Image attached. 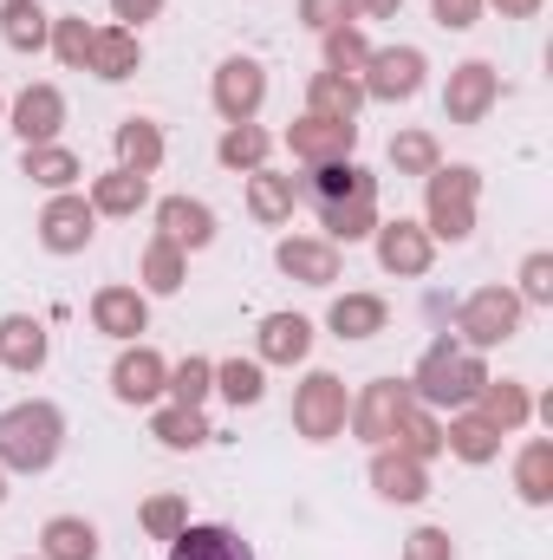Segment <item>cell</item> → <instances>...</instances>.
I'll list each match as a JSON object with an SVG mask.
<instances>
[{"label": "cell", "instance_id": "836d02e7", "mask_svg": "<svg viewBox=\"0 0 553 560\" xmlns=\"http://www.w3.org/2000/svg\"><path fill=\"white\" fill-rule=\"evenodd\" d=\"M118 150H125V170L150 176V170H156V156H163V138H156L150 125H138V118H131V125L118 131Z\"/></svg>", "mask_w": 553, "mask_h": 560}, {"label": "cell", "instance_id": "c3c4849f", "mask_svg": "<svg viewBox=\"0 0 553 560\" xmlns=\"http://www.w3.org/2000/svg\"><path fill=\"white\" fill-rule=\"evenodd\" d=\"M475 7L482 0H436V20L443 26H475Z\"/></svg>", "mask_w": 553, "mask_h": 560}, {"label": "cell", "instance_id": "9a60e30c", "mask_svg": "<svg viewBox=\"0 0 553 560\" xmlns=\"http://www.w3.org/2000/svg\"><path fill=\"white\" fill-rule=\"evenodd\" d=\"M378 261H385L391 275H423V268H430V235L411 229V222L378 229Z\"/></svg>", "mask_w": 553, "mask_h": 560}, {"label": "cell", "instance_id": "ac0fdd59", "mask_svg": "<svg viewBox=\"0 0 553 560\" xmlns=\"http://www.w3.org/2000/svg\"><path fill=\"white\" fill-rule=\"evenodd\" d=\"M92 319H98V332L131 339V332H143V293L138 287H105V293L92 300Z\"/></svg>", "mask_w": 553, "mask_h": 560}, {"label": "cell", "instance_id": "ab89813d", "mask_svg": "<svg viewBox=\"0 0 553 560\" xmlns=\"http://www.w3.org/2000/svg\"><path fill=\"white\" fill-rule=\"evenodd\" d=\"M143 528H150V535H163V541H176V535L189 528V522H183V502H176V495L143 502Z\"/></svg>", "mask_w": 553, "mask_h": 560}, {"label": "cell", "instance_id": "bcb514c9", "mask_svg": "<svg viewBox=\"0 0 553 560\" xmlns=\"http://www.w3.org/2000/svg\"><path fill=\"white\" fill-rule=\"evenodd\" d=\"M521 287H528V300H553V261L548 255H534V261L521 268Z\"/></svg>", "mask_w": 553, "mask_h": 560}, {"label": "cell", "instance_id": "7c38bea8", "mask_svg": "<svg viewBox=\"0 0 553 560\" xmlns=\"http://www.w3.org/2000/svg\"><path fill=\"white\" fill-rule=\"evenodd\" d=\"M39 235H46V248H52V255H72V248H85V242H92V202H79V196H59V202L39 215Z\"/></svg>", "mask_w": 553, "mask_h": 560}, {"label": "cell", "instance_id": "7bdbcfd3", "mask_svg": "<svg viewBox=\"0 0 553 560\" xmlns=\"http://www.w3.org/2000/svg\"><path fill=\"white\" fill-rule=\"evenodd\" d=\"M268 156V138L255 131V125H235L228 138H222V163H261Z\"/></svg>", "mask_w": 553, "mask_h": 560}, {"label": "cell", "instance_id": "7a4b0ae2", "mask_svg": "<svg viewBox=\"0 0 553 560\" xmlns=\"http://www.w3.org/2000/svg\"><path fill=\"white\" fill-rule=\"evenodd\" d=\"M59 436H66V423L52 405H13V411H0V463L33 476L59 456Z\"/></svg>", "mask_w": 553, "mask_h": 560}, {"label": "cell", "instance_id": "d4e9b609", "mask_svg": "<svg viewBox=\"0 0 553 560\" xmlns=\"http://www.w3.org/2000/svg\"><path fill=\"white\" fill-rule=\"evenodd\" d=\"M98 79H131L138 72V39L131 33H92V59H85Z\"/></svg>", "mask_w": 553, "mask_h": 560}, {"label": "cell", "instance_id": "ba28073f", "mask_svg": "<svg viewBox=\"0 0 553 560\" xmlns=\"http://www.w3.org/2000/svg\"><path fill=\"white\" fill-rule=\"evenodd\" d=\"M261 92H268V79H261L255 59H228V66L215 72V105H222L228 125H248L255 105H261Z\"/></svg>", "mask_w": 553, "mask_h": 560}, {"label": "cell", "instance_id": "4fadbf2b", "mask_svg": "<svg viewBox=\"0 0 553 560\" xmlns=\"http://www.w3.org/2000/svg\"><path fill=\"white\" fill-rule=\"evenodd\" d=\"M59 118H66V98H59L52 85H26L20 105H13V131H20L26 143H52Z\"/></svg>", "mask_w": 553, "mask_h": 560}, {"label": "cell", "instance_id": "f907efd6", "mask_svg": "<svg viewBox=\"0 0 553 560\" xmlns=\"http://www.w3.org/2000/svg\"><path fill=\"white\" fill-rule=\"evenodd\" d=\"M495 7H502L508 20H528V13H541V0H495Z\"/></svg>", "mask_w": 553, "mask_h": 560}, {"label": "cell", "instance_id": "7dc6e473", "mask_svg": "<svg viewBox=\"0 0 553 560\" xmlns=\"http://www.w3.org/2000/svg\"><path fill=\"white\" fill-rule=\"evenodd\" d=\"M404 560H449V535H443V528H416Z\"/></svg>", "mask_w": 553, "mask_h": 560}, {"label": "cell", "instance_id": "8d00e7d4", "mask_svg": "<svg viewBox=\"0 0 553 560\" xmlns=\"http://www.w3.org/2000/svg\"><path fill=\"white\" fill-rule=\"evenodd\" d=\"M391 163H398V170H411V176H430V170H436V143L423 138V131L391 138Z\"/></svg>", "mask_w": 553, "mask_h": 560}, {"label": "cell", "instance_id": "7402d4cb", "mask_svg": "<svg viewBox=\"0 0 553 560\" xmlns=\"http://www.w3.org/2000/svg\"><path fill=\"white\" fill-rule=\"evenodd\" d=\"M306 346H313V326H306L299 313H274V319L261 326V359H274V365L306 359Z\"/></svg>", "mask_w": 553, "mask_h": 560}, {"label": "cell", "instance_id": "e575fe53", "mask_svg": "<svg viewBox=\"0 0 553 560\" xmlns=\"http://www.w3.org/2000/svg\"><path fill=\"white\" fill-rule=\"evenodd\" d=\"M391 436H398V450H404V456H416V463L443 450V436H436V423L423 418V411H404V418H398V430H391Z\"/></svg>", "mask_w": 553, "mask_h": 560}, {"label": "cell", "instance_id": "1f68e13d", "mask_svg": "<svg viewBox=\"0 0 553 560\" xmlns=\"http://www.w3.org/2000/svg\"><path fill=\"white\" fill-rule=\"evenodd\" d=\"M0 20H7V26H0V33H7V46H20V52H33V46L46 39V13H39L33 0H7V13H0Z\"/></svg>", "mask_w": 553, "mask_h": 560}, {"label": "cell", "instance_id": "8fae6325", "mask_svg": "<svg viewBox=\"0 0 553 560\" xmlns=\"http://www.w3.org/2000/svg\"><path fill=\"white\" fill-rule=\"evenodd\" d=\"M411 411V385H398V378H378L372 392H365V405H358V436H372V443H391V430L398 418Z\"/></svg>", "mask_w": 553, "mask_h": 560}, {"label": "cell", "instance_id": "5bb4252c", "mask_svg": "<svg viewBox=\"0 0 553 560\" xmlns=\"http://www.w3.org/2000/svg\"><path fill=\"white\" fill-rule=\"evenodd\" d=\"M372 482H378V495H391V502H416V495H430L423 463H416V456H404V450H378Z\"/></svg>", "mask_w": 553, "mask_h": 560}, {"label": "cell", "instance_id": "f546056e", "mask_svg": "<svg viewBox=\"0 0 553 560\" xmlns=\"http://www.w3.org/2000/svg\"><path fill=\"white\" fill-rule=\"evenodd\" d=\"M521 495H528V502H548L553 495V443L548 436H534V443L521 450Z\"/></svg>", "mask_w": 553, "mask_h": 560}, {"label": "cell", "instance_id": "60d3db41", "mask_svg": "<svg viewBox=\"0 0 553 560\" xmlns=\"http://www.w3.org/2000/svg\"><path fill=\"white\" fill-rule=\"evenodd\" d=\"M150 287H156V293H176V287H183V255H176V242H156V248H150Z\"/></svg>", "mask_w": 553, "mask_h": 560}, {"label": "cell", "instance_id": "74e56055", "mask_svg": "<svg viewBox=\"0 0 553 560\" xmlns=\"http://www.w3.org/2000/svg\"><path fill=\"white\" fill-rule=\"evenodd\" d=\"M209 378H215L209 359H183V365H176V405H202V398H209Z\"/></svg>", "mask_w": 553, "mask_h": 560}, {"label": "cell", "instance_id": "4dcf8cb0", "mask_svg": "<svg viewBox=\"0 0 553 560\" xmlns=\"http://www.w3.org/2000/svg\"><path fill=\"white\" fill-rule=\"evenodd\" d=\"M495 443H502V430L489 418H462L456 430H449V450L462 456V463H489L495 456Z\"/></svg>", "mask_w": 553, "mask_h": 560}, {"label": "cell", "instance_id": "6da1fadb", "mask_svg": "<svg viewBox=\"0 0 553 560\" xmlns=\"http://www.w3.org/2000/svg\"><path fill=\"white\" fill-rule=\"evenodd\" d=\"M372 202H378V189H372L365 170H352V163H319V176H313V209H319V222H326L339 242L372 235Z\"/></svg>", "mask_w": 553, "mask_h": 560}, {"label": "cell", "instance_id": "3957f363", "mask_svg": "<svg viewBox=\"0 0 553 560\" xmlns=\"http://www.w3.org/2000/svg\"><path fill=\"white\" fill-rule=\"evenodd\" d=\"M411 385H416L423 405H469V398L489 385V372H482L475 346H430Z\"/></svg>", "mask_w": 553, "mask_h": 560}, {"label": "cell", "instance_id": "681fc988", "mask_svg": "<svg viewBox=\"0 0 553 560\" xmlns=\"http://www.w3.org/2000/svg\"><path fill=\"white\" fill-rule=\"evenodd\" d=\"M111 7H118V20H131V26H138V20H150L163 0H111Z\"/></svg>", "mask_w": 553, "mask_h": 560}, {"label": "cell", "instance_id": "d590c367", "mask_svg": "<svg viewBox=\"0 0 553 560\" xmlns=\"http://www.w3.org/2000/svg\"><path fill=\"white\" fill-rule=\"evenodd\" d=\"M475 398H489V423H495V430H515V423L528 418V398H521V385H482Z\"/></svg>", "mask_w": 553, "mask_h": 560}, {"label": "cell", "instance_id": "277c9868", "mask_svg": "<svg viewBox=\"0 0 553 560\" xmlns=\"http://www.w3.org/2000/svg\"><path fill=\"white\" fill-rule=\"evenodd\" d=\"M430 229L449 242L475 229V170H430Z\"/></svg>", "mask_w": 553, "mask_h": 560}, {"label": "cell", "instance_id": "52a82bcc", "mask_svg": "<svg viewBox=\"0 0 553 560\" xmlns=\"http://www.w3.org/2000/svg\"><path fill=\"white\" fill-rule=\"evenodd\" d=\"M489 105H495V66H482V59L456 66V72H449V92H443L449 125H482Z\"/></svg>", "mask_w": 553, "mask_h": 560}, {"label": "cell", "instance_id": "f6af8a7d", "mask_svg": "<svg viewBox=\"0 0 553 560\" xmlns=\"http://www.w3.org/2000/svg\"><path fill=\"white\" fill-rule=\"evenodd\" d=\"M352 7H358V0H306V26H319V33H332L339 20H352Z\"/></svg>", "mask_w": 553, "mask_h": 560}, {"label": "cell", "instance_id": "44dd1931", "mask_svg": "<svg viewBox=\"0 0 553 560\" xmlns=\"http://www.w3.org/2000/svg\"><path fill=\"white\" fill-rule=\"evenodd\" d=\"M0 359L13 372H39L46 365V326L39 319H7L0 326Z\"/></svg>", "mask_w": 553, "mask_h": 560}, {"label": "cell", "instance_id": "d6986e66", "mask_svg": "<svg viewBox=\"0 0 553 560\" xmlns=\"http://www.w3.org/2000/svg\"><path fill=\"white\" fill-rule=\"evenodd\" d=\"M169 560H255V555H248V541L228 535V528H183V535L169 541Z\"/></svg>", "mask_w": 553, "mask_h": 560}, {"label": "cell", "instance_id": "f1b7e54d", "mask_svg": "<svg viewBox=\"0 0 553 560\" xmlns=\"http://www.w3.org/2000/svg\"><path fill=\"white\" fill-rule=\"evenodd\" d=\"M156 436L169 443V450H196L202 436H209V423L196 405H169V411H156Z\"/></svg>", "mask_w": 553, "mask_h": 560}, {"label": "cell", "instance_id": "4316f807", "mask_svg": "<svg viewBox=\"0 0 553 560\" xmlns=\"http://www.w3.org/2000/svg\"><path fill=\"white\" fill-rule=\"evenodd\" d=\"M46 560H98V535H92V522H72V515L46 522Z\"/></svg>", "mask_w": 553, "mask_h": 560}, {"label": "cell", "instance_id": "484cf974", "mask_svg": "<svg viewBox=\"0 0 553 560\" xmlns=\"http://www.w3.org/2000/svg\"><path fill=\"white\" fill-rule=\"evenodd\" d=\"M378 326H385V300H372V293H345L332 306V332L339 339H372Z\"/></svg>", "mask_w": 553, "mask_h": 560}, {"label": "cell", "instance_id": "603a6c76", "mask_svg": "<svg viewBox=\"0 0 553 560\" xmlns=\"http://www.w3.org/2000/svg\"><path fill=\"white\" fill-rule=\"evenodd\" d=\"M358 98H365V85H352L345 72H319V79H313V118H339V125H352Z\"/></svg>", "mask_w": 553, "mask_h": 560}, {"label": "cell", "instance_id": "f5cc1de1", "mask_svg": "<svg viewBox=\"0 0 553 560\" xmlns=\"http://www.w3.org/2000/svg\"><path fill=\"white\" fill-rule=\"evenodd\" d=\"M0 495H7V482H0Z\"/></svg>", "mask_w": 553, "mask_h": 560}, {"label": "cell", "instance_id": "cb8c5ba5", "mask_svg": "<svg viewBox=\"0 0 553 560\" xmlns=\"http://www.w3.org/2000/svg\"><path fill=\"white\" fill-rule=\"evenodd\" d=\"M143 196H150V176H138V170H111V176H98L92 209H105V215H131Z\"/></svg>", "mask_w": 553, "mask_h": 560}, {"label": "cell", "instance_id": "5b68a950", "mask_svg": "<svg viewBox=\"0 0 553 560\" xmlns=\"http://www.w3.org/2000/svg\"><path fill=\"white\" fill-rule=\"evenodd\" d=\"M293 423H299V436H313V443L339 436V430H345V385H339L332 372H313V378L299 385V398H293Z\"/></svg>", "mask_w": 553, "mask_h": 560}, {"label": "cell", "instance_id": "ee69618b", "mask_svg": "<svg viewBox=\"0 0 553 560\" xmlns=\"http://www.w3.org/2000/svg\"><path fill=\"white\" fill-rule=\"evenodd\" d=\"M59 59L66 66H85L92 59V26L85 20H59Z\"/></svg>", "mask_w": 553, "mask_h": 560}, {"label": "cell", "instance_id": "2e32d148", "mask_svg": "<svg viewBox=\"0 0 553 560\" xmlns=\"http://www.w3.org/2000/svg\"><path fill=\"white\" fill-rule=\"evenodd\" d=\"M111 392H118V398H125V405H150V398H156V392H163V359H156V352H125V359H118V372H111Z\"/></svg>", "mask_w": 553, "mask_h": 560}, {"label": "cell", "instance_id": "e0dca14e", "mask_svg": "<svg viewBox=\"0 0 553 560\" xmlns=\"http://www.w3.org/2000/svg\"><path fill=\"white\" fill-rule=\"evenodd\" d=\"M156 215H163V242H176V248H202L215 235V215L202 202H189V196H169Z\"/></svg>", "mask_w": 553, "mask_h": 560}, {"label": "cell", "instance_id": "ffe728a7", "mask_svg": "<svg viewBox=\"0 0 553 560\" xmlns=\"http://www.w3.org/2000/svg\"><path fill=\"white\" fill-rule=\"evenodd\" d=\"M280 268L306 287H332L339 280V255L326 242H280Z\"/></svg>", "mask_w": 553, "mask_h": 560}, {"label": "cell", "instance_id": "83f0119b", "mask_svg": "<svg viewBox=\"0 0 553 560\" xmlns=\"http://www.w3.org/2000/svg\"><path fill=\"white\" fill-rule=\"evenodd\" d=\"M293 196H299L293 176H268V170H261L255 189H248V209H255L261 222H286V215H293Z\"/></svg>", "mask_w": 553, "mask_h": 560}, {"label": "cell", "instance_id": "f35d334b", "mask_svg": "<svg viewBox=\"0 0 553 560\" xmlns=\"http://www.w3.org/2000/svg\"><path fill=\"white\" fill-rule=\"evenodd\" d=\"M215 378H222V392H228L235 405H255V398H261V365H248V359H235V365H222Z\"/></svg>", "mask_w": 553, "mask_h": 560}, {"label": "cell", "instance_id": "b9f144b4", "mask_svg": "<svg viewBox=\"0 0 553 560\" xmlns=\"http://www.w3.org/2000/svg\"><path fill=\"white\" fill-rule=\"evenodd\" d=\"M326 46H332V66H339V72H365V59H372V52H365V39H358L352 26H332V33H326Z\"/></svg>", "mask_w": 553, "mask_h": 560}, {"label": "cell", "instance_id": "30bf717a", "mask_svg": "<svg viewBox=\"0 0 553 560\" xmlns=\"http://www.w3.org/2000/svg\"><path fill=\"white\" fill-rule=\"evenodd\" d=\"M352 143H358V125H339V118H306V125H293V156H306L313 170H319V163H345Z\"/></svg>", "mask_w": 553, "mask_h": 560}, {"label": "cell", "instance_id": "8992f818", "mask_svg": "<svg viewBox=\"0 0 553 560\" xmlns=\"http://www.w3.org/2000/svg\"><path fill=\"white\" fill-rule=\"evenodd\" d=\"M515 319H521V300L502 293V287H482V293H469V306H462V339H469V346H495V339L515 332Z\"/></svg>", "mask_w": 553, "mask_h": 560}, {"label": "cell", "instance_id": "d6a6232c", "mask_svg": "<svg viewBox=\"0 0 553 560\" xmlns=\"http://www.w3.org/2000/svg\"><path fill=\"white\" fill-rule=\"evenodd\" d=\"M26 176H33V183H52V189H66V183L79 176V163H72V150H52V143H26Z\"/></svg>", "mask_w": 553, "mask_h": 560}, {"label": "cell", "instance_id": "9c48e42d", "mask_svg": "<svg viewBox=\"0 0 553 560\" xmlns=\"http://www.w3.org/2000/svg\"><path fill=\"white\" fill-rule=\"evenodd\" d=\"M365 92L372 98H411L416 85H423V52H411V46H391V52H372L365 59Z\"/></svg>", "mask_w": 553, "mask_h": 560}, {"label": "cell", "instance_id": "816d5d0a", "mask_svg": "<svg viewBox=\"0 0 553 560\" xmlns=\"http://www.w3.org/2000/svg\"><path fill=\"white\" fill-rule=\"evenodd\" d=\"M358 7H365V13H378V20H385V13H398V0H358Z\"/></svg>", "mask_w": 553, "mask_h": 560}]
</instances>
